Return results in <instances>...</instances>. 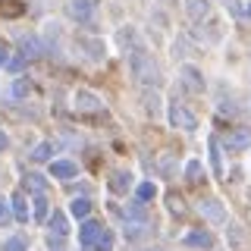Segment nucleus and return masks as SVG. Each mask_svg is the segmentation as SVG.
Segmentation results:
<instances>
[{"instance_id": "9d476101", "label": "nucleus", "mask_w": 251, "mask_h": 251, "mask_svg": "<svg viewBox=\"0 0 251 251\" xmlns=\"http://www.w3.org/2000/svg\"><path fill=\"white\" fill-rule=\"evenodd\" d=\"M78 167L73 160H50V176L60 179V182H69V179H75Z\"/></svg>"}, {"instance_id": "6e6552de", "label": "nucleus", "mask_w": 251, "mask_h": 251, "mask_svg": "<svg viewBox=\"0 0 251 251\" xmlns=\"http://www.w3.org/2000/svg\"><path fill=\"white\" fill-rule=\"evenodd\" d=\"M75 47H78V50H85V57H88V60H104L107 57V44L100 41V38L82 35V38H75Z\"/></svg>"}, {"instance_id": "7c9ffc66", "label": "nucleus", "mask_w": 251, "mask_h": 251, "mask_svg": "<svg viewBox=\"0 0 251 251\" xmlns=\"http://www.w3.org/2000/svg\"><path fill=\"white\" fill-rule=\"evenodd\" d=\"M170 210L173 214H182V198H170Z\"/></svg>"}, {"instance_id": "b1692460", "label": "nucleus", "mask_w": 251, "mask_h": 251, "mask_svg": "<svg viewBox=\"0 0 251 251\" xmlns=\"http://www.w3.org/2000/svg\"><path fill=\"white\" fill-rule=\"evenodd\" d=\"M113 248V232L110 229H104V235L98 239V245H94V251H110Z\"/></svg>"}, {"instance_id": "f03ea898", "label": "nucleus", "mask_w": 251, "mask_h": 251, "mask_svg": "<svg viewBox=\"0 0 251 251\" xmlns=\"http://www.w3.org/2000/svg\"><path fill=\"white\" fill-rule=\"evenodd\" d=\"M98 10H100V0H69L66 3V13L73 16L78 25H91L98 19Z\"/></svg>"}, {"instance_id": "f257e3e1", "label": "nucleus", "mask_w": 251, "mask_h": 251, "mask_svg": "<svg viewBox=\"0 0 251 251\" xmlns=\"http://www.w3.org/2000/svg\"><path fill=\"white\" fill-rule=\"evenodd\" d=\"M129 63H132V73H135L138 82H145V85H160V66L154 63V57H151L148 50L135 47V50L129 53Z\"/></svg>"}, {"instance_id": "473e14b6", "label": "nucleus", "mask_w": 251, "mask_h": 251, "mask_svg": "<svg viewBox=\"0 0 251 251\" xmlns=\"http://www.w3.org/2000/svg\"><path fill=\"white\" fill-rule=\"evenodd\" d=\"M3 148H6V132L0 129V151H3Z\"/></svg>"}, {"instance_id": "39448f33", "label": "nucleus", "mask_w": 251, "mask_h": 251, "mask_svg": "<svg viewBox=\"0 0 251 251\" xmlns=\"http://www.w3.org/2000/svg\"><path fill=\"white\" fill-rule=\"evenodd\" d=\"M223 148L229 154H242L251 148V126H239V129H232L229 135L223 138Z\"/></svg>"}, {"instance_id": "c756f323", "label": "nucleus", "mask_w": 251, "mask_h": 251, "mask_svg": "<svg viewBox=\"0 0 251 251\" xmlns=\"http://www.w3.org/2000/svg\"><path fill=\"white\" fill-rule=\"evenodd\" d=\"M31 188H35V192H44V182H41V176H35V173H31Z\"/></svg>"}, {"instance_id": "c85d7f7f", "label": "nucleus", "mask_w": 251, "mask_h": 251, "mask_svg": "<svg viewBox=\"0 0 251 251\" xmlns=\"http://www.w3.org/2000/svg\"><path fill=\"white\" fill-rule=\"evenodd\" d=\"M47 248L50 251H66L63 248V235H57V242H53V235H50V239H47Z\"/></svg>"}, {"instance_id": "6ab92c4d", "label": "nucleus", "mask_w": 251, "mask_h": 251, "mask_svg": "<svg viewBox=\"0 0 251 251\" xmlns=\"http://www.w3.org/2000/svg\"><path fill=\"white\" fill-rule=\"evenodd\" d=\"M10 94H13V98H28V94H31V78H28V75H19V78L13 82Z\"/></svg>"}, {"instance_id": "72a5a7b5", "label": "nucleus", "mask_w": 251, "mask_h": 251, "mask_svg": "<svg viewBox=\"0 0 251 251\" xmlns=\"http://www.w3.org/2000/svg\"><path fill=\"white\" fill-rule=\"evenodd\" d=\"M245 13H248V16H251V6H248V10H245Z\"/></svg>"}, {"instance_id": "2f4dec72", "label": "nucleus", "mask_w": 251, "mask_h": 251, "mask_svg": "<svg viewBox=\"0 0 251 251\" xmlns=\"http://www.w3.org/2000/svg\"><path fill=\"white\" fill-rule=\"evenodd\" d=\"M6 63H10V50L0 44V66H6Z\"/></svg>"}, {"instance_id": "a211bd4d", "label": "nucleus", "mask_w": 251, "mask_h": 251, "mask_svg": "<svg viewBox=\"0 0 251 251\" xmlns=\"http://www.w3.org/2000/svg\"><path fill=\"white\" fill-rule=\"evenodd\" d=\"M201 176H204V163L201 160H188L185 163V182H201Z\"/></svg>"}, {"instance_id": "f3484780", "label": "nucleus", "mask_w": 251, "mask_h": 251, "mask_svg": "<svg viewBox=\"0 0 251 251\" xmlns=\"http://www.w3.org/2000/svg\"><path fill=\"white\" fill-rule=\"evenodd\" d=\"M69 214H73L75 220H85L91 214V201L88 198H73V201H69Z\"/></svg>"}, {"instance_id": "1a4fd4ad", "label": "nucleus", "mask_w": 251, "mask_h": 251, "mask_svg": "<svg viewBox=\"0 0 251 251\" xmlns=\"http://www.w3.org/2000/svg\"><path fill=\"white\" fill-rule=\"evenodd\" d=\"M10 207H13V217L19 220V223H28V220H31V207H28V198H25V192H13V198H10Z\"/></svg>"}, {"instance_id": "f8f14e48", "label": "nucleus", "mask_w": 251, "mask_h": 251, "mask_svg": "<svg viewBox=\"0 0 251 251\" xmlns=\"http://www.w3.org/2000/svg\"><path fill=\"white\" fill-rule=\"evenodd\" d=\"M182 245L185 248H210V245H214V235H210L207 229H192L182 239Z\"/></svg>"}, {"instance_id": "5701e85b", "label": "nucleus", "mask_w": 251, "mask_h": 251, "mask_svg": "<svg viewBox=\"0 0 251 251\" xmlns=\"http://www.w3.org/2000/svg\"><path fill=\"white\" fill-rule=\"evenodd\" d=\"M13 220V207H10V198H3L0 195V226H6Z\"/></svg>"}, {"instance_id": "423d86ee", "label": "nucleus", "mask_w": 251, "mask_h": 251, "mask_svg": "<svg viewBox=\"0 0 251 251\" xmlns=\"http://www.w3.org/2000/svg\"><path fill=\"white\" fill-rule=\"evenodd\" d=\"M73 107L78 110V113H100V110H104V100H100L94 91L78 88V91L73 94Z\"/></svg>"}, {"instance_id": "dca6fc26", "label": "nucleus", "mask_w": 251, "mask_h": 251, "mask_svg": "<svg viewBox=\"0 0 251 251\" xmlns=\"http://www.w3.org/2000/svg\"><path fill=\"white\" fill-rule=\"evenodd\" d=\"M207 151H210V170H214V176H223V160H220V141L217 138H207Z\"/></svg>"}, {"instance_id": "bb28decb", "label": "nucleus", "mask_w": 251, "mask_h": 251, "mask_svg": "<svg viewBox=\"0 0 251 251\" xmlns=\"http://www.w3.org/2000/svg\"><path fill=\"white\" fill-rule=\"evenodd\" d=\"M3 251H25V242H22V239H6Z\"/></svg>"}, {"instance_id": "cd10ccee", "label": "nucleus", "mask_w": 251, "mask_h": 251, "mask_svg": "<svg viewBox=\"0 0 251 251\" xmlns=\"http://www.w3.org/2000/svg\"><path fill=\"white\" fill-rule=\"evenodd\" d=\"M223 6L229 10L232 16H242V6H239V0H223Z\"/></svg>"}, {"instance_id": "393cba45", "label": "nucleus", "mask_w": 251, "mask_h": 251, "mask_svg": "<svg viewBox=\"0 0 251 251\" xmlns=\"http://www.w3.org/2000/svg\"><path fill=\"white\" fill-rule=\"evenodd\" d=\"M126 217L135 220V223H145V207H141V204H132V207H126Z\"/></svg>"}, {"instance_id": "20e7f679", "label": "nucleus", "mask_w": 251, "mask_h": 251, "mask_svg": "<svg viewBox=\"0 0 251 251\" xmlns=\"http://www.w3.org/2000/svg\"><path fill=\"white\" fill-rule=\"evenodd\" d=\"M107 226L98 223V220H85L82 226H78V245H82V251H94V245H98V239L104 235Z\"/></svg>"}, {"instance_id": "ddd939ff", "label": "nucleus", "mask_w": 251, "mask_h": 251, "mask_svg": "<svg viewBox=\"0 0 251 251\" xmlns=\"http://www.w3.org/2000/svg\"><path fill=\"white\" fill-rule=\"evenodd\" d=\"M198 210H201V214L210 220V223H223V220H226V210H223V204H220L217 198L201 201V207H198Z\"/></svg>"}, {"instance_id": "4be33fe9", "label": "nucleus", "mask_w": 251, "mask_h": 251, "mask_svg": "<svg viewBox=\"0 0 251 251\" xmlns=\"http://www.w3.org/2000/svg\"><path fill=\"white\" fill-rule=\"evenodd\" d=\"M135 192H138V201H151L154 195H157V185H154V182H141Z\"/></svg>"}, {"instance_id": "412c9836", "label": "nucleus", "mask_w": 251, "mask_h": 251, "mask_svg": "<svg viewBox=\"0 0 251 251\" xmlns=\"http://www.w3.org/2000/svg\"><path fill=\"white\" fill-rule=\"evenodd\" d=\"M50 151H53V145H50V141H44V145H38V148H35V154H31V160H38V163L50 160Z\"/></svg>"}, {"instance_id": "4468645a", "label": "nucleus", "mask_w": 251, "mask_h": 251, "mask_svg": "<svg viewBox=\"0 0 251 251\" xmlns=\"http://www.w3.org/2000/svg\"><path fill=\"white\" fill-rule=\"evenodd\" d=\"M207 13H210V0H185V16L188 19L201 22V19H207Z\"/></svg>"}, {"instance_id": "a878e982", "label": "nucleus", "mask_w": 251, "mask_h": 251, "mask_svg": "<svg viewBox=\"0 0 251 251\" xmlns=\"http://www.w3.org/2000/svg\"><path fill=\"white\" fill-rule=\"evenodd\" d=\"M31 214H35L38 220L47 217V201H44V195H38V198H35V210H31Z\"/></svg>"}, {"instance_id": "7ed1b4c3", "label": "nucleus", "mask_w": 251, "mask_h": 251, "mask_svg": "<svg viewBox=\"0 0 251 251\" xmlns=\"http://www.w3.org/2000/svg\"><path fill=\"white\" fill-rule=\"evenodd\" d=\"M167 116H170L173 129H182V132H195V129H198V116H195L192 110H185L182 104H170Z\"/></svg>"}, {"instance_id": "2eb2a0df", "label": "nucleus", "mask_w": 251, "mask_h": 251, "mask_svg": "<svg viewBox=\"0 0 251 251\" xmlns=\"http://www.w3.org/2000/svg\"><path fill=\"white\" fill-rule=\"evenodd\" d=\"M47 229H50V235H66V232H69V220H66V214L53 210V214L47 217Z\"/></svg>"}, {"instance_id": "0eeeda50", "label": "nucleus", "mask_w": 251, "mask_h": 251, "mask_svg": "<svg viewBox=\"0 0 251 251\" xmlns=\"http://www.w3.org/2000/svg\"><path fill=\"white\" fill-rule=\"evenodd\" d=\"M179 82H182L192 94H201L204 91V73H201L198 66H188V63H185V66H179Z\"/></svg>"}, {"instance_id": "aec40b11", "label": "nucleus", "mask_w": 251, "mask_h": 251, "mask_svg": "<svg viewBox=\"0 0 251 251\" xmlns=\"http://www.w3.org/2000/svg\"><path fill=\"white\" fill-rule=\"evenodd\" d=\"M19 47H22V57H41V44H38V38H22Z\"/></svg>"}, {"instance_id": "9b49d317", "label": "nucleus", "mask_w": 251, "mask_h": 251, "mask_svg": "<svg viewBox=\"0 0 251 251\" xmlns=\"http://www.w3.org/2000/svg\"><path fill=\"white\" fill-rule=\"evenodd\" d=\"M132 185H135V176L129 170H116L113 179H110V192H116V195H126Z\"/></svg>"}]
</instances>
